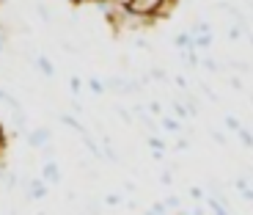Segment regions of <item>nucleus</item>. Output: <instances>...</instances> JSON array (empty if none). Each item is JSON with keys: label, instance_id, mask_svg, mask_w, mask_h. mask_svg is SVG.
<instances>
[{"label": "nucleus", "instance_id": "nucleus-1", "mask_svg": "<svg viewBox=\"0 0 253 215\" xmlns=\"http://www.w3.org/2000/svg\"><path fill=\"white\" fill-rule=\"evenodd\" d=\"M50 188L42 177H28L25 179V199H33V202H44Z\"/></svg>", "mask_w": 253, "mask_h": 215}, {"label": "nucleus", "instance_id": "nucleus-2", "mask_svg": "<svg viewBox=\"0 0 253 215\" xmlns=\"http://www.w3.org/2000/svg\"><path fill=\"white\" fill-rule=\"evenodd\" d=\"M52 141V130L50 127H36V130H31V133L25 135V144L31 146V149H47Z\"/></svg>", "mask_w": 253, "mask_h": 215}, {"label": "nucleus", "instance_id": "nucleus-3", "mask_svg": "<svg viewBox=\"0 0 253 215\" xmlns=\"http://www.w3.org/2000/svg\"><path fill=\"white\" fill-rule=\"evenodd\" d=\"M39 177L47 182V188H58V185L63 182L61 165H58L55 160H44V165H42V174H39Z\"/></svg>", "mask_w": 253, "mask_h": 215}, {"label": "nucleus", "instance_id": "nucleus-4", "mask_svg": "<svg viewBox=\"0 0 253 215\" xmlns=\"http://www.w3.org/2000/svg\"><path fill=\"white\" fill-rule=\"evenodd\" d=\"M58 121H61L63 127H69V130H75V133H80V138H85V135H88L85 124H83L80 119H75L72 113H61V116H58Z\"/></svg>", "mask_w": 253, "mask_h": 215}, {"label": "nucleus", "instance_id": "nucleus-5", "mask_svg": "<svg viewBox=\"0 0 253 215\" xmlns=\"http://www.w3.org/2000/svg\"><path fill=\"white\" fill-rule=\"evenodd\" d=\"M33 66L42 69V75H44V77H55V66H52V61L47 55H33Z\"/></svg>", "mask_w": 253, "mask_h": 215}, {"label": "nucleus", "instance_id": "nucleus-6", "mask_svg": "<svg viewBox=\"0 0 253 215\" xmlns=\"http://www.w3.org/2000/svg\"><path fill=\"white\" fill-rule=\"evenodd\" d=\"M0 102H3V105H8V108L14 110V113H19V110H22V102H19L17 97L11 94V91L3 89V86H0Z\"/></svg>", "mask_w": 253, "mask_h": 215}, {"label": "nucleus", "instance_id": "nucleus-7", "mask_svg": "<svg viewBox=\"0 0 253 215\" xmlns=\"http://www.w3.org/2000/svg\"><path fill=\"white\" fill-rule=\"evenodd\" d=\"M146 144H149V149H152L154 155H165V149H168V141L160 138V135H149V138H146Z\"/></svg>", "mask_w": 253, "mask_h": 215}, {"label": "nucleus", "instance_id": "nucleus-8", "mask_svg": "<svg viewBox=\"0 0 253 215\" xmlns=\"http://www.w3.org/2000/svg\"><path fill=\"white\" fill-rule=\"evenodd\" d=\"M88 91H91V94H96V97H102V94H108V86H105V80H99V77L91 75L88 77Z\"/></svg>", "mask_w": 253, "mask_h": 215}, {"label": "nucleus", "instance_id": "nucleus-9", "mask_svg": "<svg viewBox=\"0 0 253 215\" xmlns=\"http://www.w3.org/2000/svg\"><path fill=\"white\" fill-rule=\"evenodd\" d=\"M163 204L168 207V213H179V210H182V199H179L176 193H168V196L163 199Z\"/></svg>", "mask_w": 253, "mask_h": 215}, {"label": "nucleus", "instance_id": "nucleus-10", "mask_svg": "<svg viewBox=\"0 0 253 215\" xmlns=\"http://www.w3.org/2000/svg\"><path fill=\"white\" fill-rule=\"evenodd\" d=\"M102 202L108 204L110 210H116V207H121V204H124V193H105V196H102Z\"/></svg>", "mask_w": 253, "mask_h": 215}, {"label": "nucleus", "instance_id": "nucleus-11", "mask_svg": "<svg viewBox=\"0 0 253 215\" xmlns=\"http://www.w3.org/2000/svg\"><path fill=\"white\" fill-rule=\"evenodd\" d=\"M160 127L168 130V133H179V130H182V124H179L176 119H171V116H160Z\"/></svg>", "mask_w": 253, "mask_h": 215}, {"label": "nucleus", "instance_id": "nucleus-12", "mask_svg": "<svg viewBox=\"0 0 253 215\" xmlns=\"http://www.w3.org/2000/svg\"><path fill=\"white\" fill-rule=\"evenodd\" d=\"M237 135H240V144L245 146V149H253V133H251V130H245V127H242Z\"/></svg>", "mask_w": 253, "mask_h": 215}, {"label": "nucleus", "instance_id": "nucleus-13", "mask_svg": "<svg viewBox=\"0 0 253 215\" xmlns=\"http://www.w3.org/2000/svg\"><path fill=\"white\" fill-rule=\"evenodd\" d=\"M83 86H85V83H83L77 75H72V77H69V89H72V94L80 97V94H83Z\"/></svg>", "mask_w": 253, "mask_h": 215}, {"label": "nucleus", "instance_id": "nucleus-14", "mask_svg": "<svg viewBox=\"0 0 253 215\" xmlns=\"http://www.w3.org/2000/svg\"><path fill=\"white\" fill-rule=\"evenodd\" d=\"M33 8H36V14L44 19V22H50V19H52V14H50V8H47V3H36Z\"/></svg>", "mask_w": 253, "mask_h": 215}, {"label": "nucleus", "instance_id": "nucleus-15", "mask_svg": "<svg viewBox=\"0 0 253 215\" xmlns=\"http://www.w3.org/2000/svg\"><path fill=\"white\" fill-rule=\"evenodd\" d=\"M223 124H226L228 130H234V133H240V130H242V124H240V119H237V116H226V119H223Z\"/></svg>", "mask_w": 253, "mask_h": 215}, {"label": "nucleus", "instance_id": "nucleus-16", "mask_svg": "<svg viewBox=\"0 0 253 215\" xmlns=\"http://www.w3.org/2000/svg\"><path fill=\"white\" fill-rule=\"evenodd\" d=\"M160 185H165V188H171V185H173V174H171V171H163V174H160Z\"/></svg>", "mask_w": 253, "mask_h": 215}, {"label": "nucleus", "instance_id": "nucleus-17", "mask_svg": "<svg viewBox=\"0 0 253 215\" xmlns=\"http://www.w3.org/2000/svg\"><path fill=\"white\" fill-rule=\"evenodd\" d=\"M212 141H215L217 146H226V144H228V138H226L223 133H212Z\"/></svg>", "mask_w": 253, "mask_h": 215}, {"label": "nucleus", "instance_id": "nucleus-18", "mask_svg": "<svg viewBox=\"0 0 253 215\" xmlns=\"http://www.w3.org/2000/svg\"><path fill=\"white\" fill-rule=\"evenodd\" d=\"M240 36H242V28H228V39H234L237 42Z\"/></svg>", "mask_w": 253, "mask_h": 215}, {"label": "nucleus", "instance_id": "nucleus-19", "mask_svg": "<svg viewBox=\"0 0 253 215\" xmlns=\"http://www.w3.org/2000/svg\"><path fill=\"white\" fill-rule=\"evenodd\" d=\"M6 45H8V36H0V55L6 53Z\"/></svg>", "mask_w": 253, "mask_h": 215}, {"label": "nucleus", "instance_id": "nucleus-20", "mask_svg": "<svg viewBox=\"0 0 253 215\" xmlns=\"http://www.w3.org/2000/svg\"><path fill=\"white\" fill-rule=\"evenodd\" d=\"M242 199H245V202H253V188H248L245 193H242Z\"/></svg>", "mask_w": 253, "mask_h": 215}, {"label": "nucleus", "instance_id": "nucleus-21", "mask_svg": "<svg viewBox=\"0 0 253 215\" xmlns=\"http://www.w3.org/2000/svg\"><path fill=\"white\" fill-rule=\"evenodd\" d=\"M3 146H6V133H3V127H0V152H3Z\"/></svg>", "mask_w": 253, "mask_h": 215}]
</instances>
